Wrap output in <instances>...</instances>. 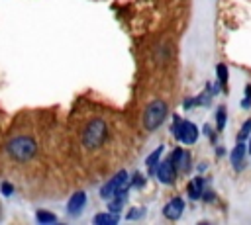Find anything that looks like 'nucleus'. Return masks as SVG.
I'll list each match as a JSON object with an SVG mask.
<instances>
[{
  "label": "nucleus",
  "instance_id": "obj_3",
  "mask_svg": "<svg viewBox=\"0 0 251 225\" xmlns=\"http://www.w3.org/2000/svg\"><path fill=\"white\" fill-rule=\"evenodd\" d=\"M167 112H169L167 102H163V100H153V102H149L147 108H145V112H143V127H145L147 131L159 129V127L163 125L165 117H167Z\"/></svg>",
  "mask_w": 251,
  "mask_h": 225
},
{
  "label": "nucleus",
  "instance_id": "obj_22",
  "mask_svg": "<svg viewBox=\"0 0 251 225\" xmlns=\"http://www.w3.org/2000/svg\"><path fill=\"white\" fill-rule=\"evenodd\" d=\"M182 106H184V110H190L192 106H196V98H186Z\"/></svg>",
  "mask_w": 251,
  "mask_h": 225
},
{
  "label": "nucleus",
  "instance_id": "obj_25",
  "mask_svg": "<svg viewBox=\"0 0 251 225\" xmlns=\"http://www.w3.org/2000/svg\"><path fill=\"white\" fill-rule=\"evenodd\" d=\"M247 151L251 153V135H249V143H247Z\"/></svg>",
  "mask_w": 251,
  "mask_h": 225
},
{
  "label": "nucleus",
  "instance_id": "obj_8",
  "mask_svg": "<svg viewBox=\"0 0 251 225\" xmlns=\"http://www.w3.org/2000/svg\"><path fill=\"white\" fill-rule=\"evenodd\" d=\"M178 141L184 143V145H194L198 141V127L192 121H182L180 133H178Z\"/></svg>",
  "mask_w": 251,
  "mask_h": 225
},
{
  "label": "nucleus",
  "instance_id": "obj_11",
  "mask_svg": "<svg viewBox=\"0 0 251 225\" xmlns=\"http://www.w3.org/2000/svg\"><path fill=\"white\" fill-rule=\"evenodd\" d=\"M186 192H188V198L190 200H200L202 198V192H204V178L202 176H196L192 182H188Z\"/></svg>",
  "mask_w": 251,
  "mask_h": 225
},
{
  "label": "nucleus",
  "instance_id": "obj_18",
  "mask_svg": "<svg viewBox=\"0 0 251 225\" xmlns=\"http://www.w3.org/2000/svg\"><path fill=\"white\" fill-rule=\"evenodd\" d=\"M14 190H16V188H14V184H12V182H8V180H4V182L0 184V192H2V196H4V198H12V196H14Z\"/></svg>",
  "mask_w": 251,
  "mask_h": 225
},
{
  "label": "nucleus",
  "instance_id": "obj_10",
  "mask_svg": "<svg viewBox=\"0 0 251 225\" xmlns=\"http://www.w3.org/2000/svg\"><path fill=\"white\" fill-rule=\"evenodd\" d=\"M245 153H247V145L243 141H237L235 147H233V151H231V155H229L231 164H233L235 170H241L243 168V164H245Z\"/></svg>",
  "mask_w": 251,
  "mask_h": 225
},
{
  "label": "nucleus",
  "instance_id": "obj_13",
  "mask_svg": "<svg viewBox=\"0 0 251 225\" xmlns=\"http://www.w3.org/2000/svg\"><path fill=\"white\" fill-rule=\"evenodd\" d=\"M161 155H163V147H157V151H153V153L147 157L145 164H147V168H149V176H157V166H159V162H161Z\"/></svg>",
  "mask_w": 251,
  "mask_h": 225
},
{
  "label": "nucleus",
  "instance_id": "obj_12",
  "mask_svg": "<svg viewBox=\"0 0 251 225\" xmlns=\"http://www.w3.org/2000/svg\"><path fill=\"white\" fill-rule=\"evenodd\" d=\"M120 221V215L118 213H112V211H104V213H96L92 217V223L94 225H116Z\"/></svg>",
  "mask_w": 251,
  "mask_h": 225
},
{
  "label": "nucleus",
  "instance_id": "obj_15",
  "mask_svg": "<svg viewBox=\"0 0 251 225\" xmlns=\"http://www.w3.org/2000/svg\"><path fill=\"white\" fill-rule=\"evenodd\" d=\"M226 119H227V110L224 106H220L218 112H216V127H218V131H222L226 127Z\"/></svg>",
  "mask_w": 251,
  "mask_h": 225
},
{
  "label": "nucleus",
  "instance_id": "obj_19",
  "mask_svg": "<svg viewBox=\"0 0 251 225\" xmlns=\"http://www.w3.org/2000/svg\"><path fill=\"white\" fill-rule=\"evenodd\" d=\"M249 135H251V119H247V121L241 125V131H239L237 139H239V141H245Z\"/></svg>",
  "mask_w": 251,
  "mask_h": 225
},
{
  "label": "nucleus",
  "instance_id": "obj_6",
  "mask_svg": "<svg viewBox=\"0 0 251 225\" xmlns=\"http://www.w3.org/2000/svg\"><path fill=\"white\" fill-rule=\"evenodd\" d=\"M84 205H86V194H84L82 190H78V192H75V194L69 198V202H67V213H69L71 217H78V215L82 213Z\"/></svg>",
  "mask_w": 251,
  "mask_h": 225
},
{
  "label": "nucleus",
  "instance_id": "obj_24",
  "mask_svg": "<svg viewBox=\"0 0 251 225\" xmlns=\"http://www.w3.org/2000/svg\"><path fill=\"white\" fill-rule=\"evenodd\" d=\"M202 131H204V133L214 141V133H212V127H210V125H204V129H202Z\"/></svg>",
  "mask_w": 251,
  "mask_h": 225
},
{
  "label": "nucleus",
  "instance_id": "obj_5",
  "mask_svg": "<svg viewBox=\"0 0 251 225\" xmlns=\"http://www.w3.org/2000/svg\"><path fill=\"white\" fill-rule=\"evenodd\" d=\"M176 172H178V170H176V166L171 162V158L161 160L159 166H157V178H159L161 184H173L175 178H176Z\"/></svg>",
  "mask_w": 251,
  "mask_h": 225
},
{
  "label": "nucleus",
  "instance_id": "obj_4",
  "mask_svg": "<svg viewBox=\"0 0 251 225\" xmlns=\"http://www.w3.org/2000/svg\"><path fill=\"white\" fill-rule=\"evenodd\" d=\"M126 186H129V174H127L126 170H120L118 174H114V176L100 188V198L108 202L120 188H126Z\"/></svg>",
  "mask_w": 251,
  "mask_h": 225
},
{
  "label": "nucleus",
  "instance_id": "obj_1",
  "mask_svg": "<svg viewBox=\"0 0 251 225\" xmlns=\"http://www.w3.org/2000/svg\"><path fill=\"white\" fill-rule=\"evenodd\" d=\"M4 151H6V155H8L14 162L24 164V162H29V160L35 158L39 147H37V141H35L31 135L20 133V135H12V137L6 141Z\"/></svg>",
  "mask_w": 251,
  "mask_h": 225
},
{
  "label": "nucleus",
  "instance_id": "obj_9",
  "mask_svg": "<svg viewBox=\"0 0 251 225\" xmlns=\"http://www.w3.org/2000/svg\"><path fill=\"white\" fill-rule=\"evenodd\" d=\"M182 211H184V202H182V198H173L165 207H163V215L167 217V219H178L180 215H182Z\"/></svg>",
  "mask_w": 251,
  "mask_h": 225
},
{
  "label": "nucleus",
  "instance_id": "obj_17",
  "mask_svg": "<svg viewBox=\"0 0 251 225\" xmlns=\"http://www.w3.org/2000/svg\"><path fill=\"white\" fill-rule=\"evenodd\" d=\"M129 186L131 188H143L145 186V176L141 172H135L131 178H129Z\"/></svg>",
  "mask_w": 251,
  "mask_h": 225
},
{
  "label": "nucleus",
  "instance_id": "obj_2",
  "mask_svg": "<svg viewBox=\"0 0 251 225\" xmlns=\"http://www.w3.org/2000/svg\"><path fill=\"white\" fill-rule=\"evenodd\" d=\"M106 137H108V125H106V121L100 119V117H94V119H90L84 125L82 135H80V141H82V147L86 151H94V149H98V147L104 145Z\"/></svg>",
  "mask_w": 251,
  "mask_h": 225
},
{
  "label": "nucleus",
  "instance_id": "obj_20",
  "mask_svg": "<svg viewBox=\"0 0 251 225\" xmlns=\"http://www.w3.org/2000/svg\"><path fill=\"white\" fill-rule=\"evenodd\" d=\"M249 106H251V84L245 86V96H243V102H241L243 110H249Z\"/></svg>",
  "mask_w": 251,
  "mask_h": 225
},
{
  "label": "nucleus",
  "instance_id": "obj_21",
  "mask_svg": "<svg viewBox=\"0 0 251 225\" xmlns=\"http://www.w3.org/2000/svg\"><path fill=\"white\" fill-rule=\"evenodd\" d=\"M145 215V209L143 207H133L127 215H126V219H139V217H143Z\"/></svg>",
  "mask_w": 251,
  "mask_h": 225
},
{
  "label": "nucleus",
  "instance_id": "obj_23",
  "mask_svg": "<svg viewBox=\"0 0 251 225\" xmlns=\"http://www.w3.org/2000/svg\"><path fill=\"white\" fill-rule=\"evenodd\" d=\"M202 198H204L206 202H212V200H214V192H210V190H206V192H202Z\"/></svg>",
  "mask_w": 251,
  "mask_h": 225
},
{
  "label": "nucleus",
  "instance_id": "obj_14",
  "mask_svg": "<svg viewBox=\"0 0 251 225\" xmlns=\"http://www.w3.org/2000/svg\"><path fill=\"white\" fill-rule=\"evenodd\" d=\"M35 221L39 225H49V223H57V215L47 211V209H37L35 211Z\"/></svg>",
  "mask_w": 251,
  "mask_h": 225
},
{
  "label": "nucleus",
  "instance_id": "obj_16",
  "mask_svg": "<svg viewBox=\"0 0 251 225\" xmlns=\"http://www.w3.org/2000/svg\"><path fill=\"white\" fill-rule=\"evenodd\" d=\"M216 74H218V82L222 86H226L227 84V67L224 63H218L216 65Z\"/></svg>",
  "mask_w": 251,
  "mask_h": 225
},
{
  "label": "nucleus",
  "instance_id": "obj_7",
  "mask_svg": "<svg viewBox=\"0 0 251 225\" xmlns=\"http://www.w3.org/2000/svg\"><path fill=\"white\" fill-rule=\"evenodd\" d=\"M171 162L176 166L178 172H188L190 170V153L188 151H182L180 147H176L173 153H171Z\"/></svg>",
  "mask_w": 251,
  "mask_h": 225
}]
</instances>
